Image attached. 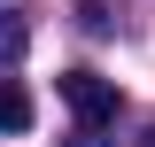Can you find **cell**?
Segmentation results:
<instances>
[{"mask_svg": "<svg viewBox=\"0 0 155 147\" xmlns=\"http://www.w3.org/2000/svg\"><path fill=\"white\" fill-rule=\"evenodd\" d=\"M62 101H70L78 124H93V132L116 116V85H109L101 70H62Z\"/></svg>", "mask_w": 155, "mask_h": 147, "instance_id": "obj_1", "label": "cell"}, {"mask_svg": "<svg viewBox=\"0 0 155 147\" xmlns=\"http://www.w3.org/2000/svg\"><path fill=\"white\" fill-rule=\"evenodd\" d=\"M23 124H31V93L16 77H0V132H23Z\"/></svg>", "mask_w": 155, "mask_h": 147, "instance_id": "obj_2", "label": "cell"}, {"mask_svg": "<svg viewBox=\"0 0 155 147\" xmlns=\"http://www.w3.org/2000/svg\"><path fill=\"white\" fill-rule=\"evenodd\" d=\"M116 16H124L116 0H78V23H85V31H116Z\"/></svg>", "mask_w": 155, "mask_h": 147, "instance_id": "obj_3", "label": "cell"}, {"mask_svg": "<svg viewBox=\"0 0 155 147\" xmlns=\"http://www.w3.org/2000/svg\"><path fill=\"white\" fill-rule=\"evenodd\" d=\"M23 47H31V23L23 16H0V62H16Z\"/></svg>", "mask_w": 155, "mask_h": 147, "instance_id": "obj_4", "label": "cell"}, {"mask_svg": "<svg viewBox=\"0 0 155 147\" xmlns=\"http://www.w3.org/2000/svg\"><path fill=\"white\" fill-rule=\"evenodd\" d=\"M70 147H109V139H101L93 124H78V132H70Z\"/></svg>", "mask_w": 155, "mask_h": 147, "instance_id": "obj_5", "label": "cell"}, {"mask_svg": "<svg viewBox=\"0 0 155 147\" xmlns=\"http://www.w3.org/2000/svg\"><path fill=\"white\" fill-rule=\"evenodd\" d=\"M140 147H155V124H147V139H140Z\"/></svg>", "mask_w": 155, "mask_h": 147, "instance_id": "obj_6", "label": "cell"}]
</instances>
